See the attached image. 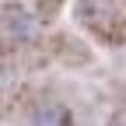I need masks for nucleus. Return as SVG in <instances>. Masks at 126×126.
Returning <instances> with one entry per match:
<instances>
[{"instance_id":"2","label":"nucleus","mask_w":126,"mask_h":126,"mask_svg":"<svg viewBox=\"0 0 126 126\" xmlns=\"http://www.w3.org/2000/svg\"><path fill=\"white\" fill-rule=\"evenodd\" d=\"M4 35H7V42L35 39V21H32V14L21 4H4Z\"/></svg>"},{"instance_id":"4","label":"nucleus","mask_w":126,"mask_h":126,"mask_svg":"<svg viewBox=\"0 0 126 126\" xmlns=\"http://www.w3.org/2000/svg\"><path fill=\"white\" fill-rule=\"evenodd\" d=\"M32 4L39 7V14H42V18H53V14L60 11V4H63V0H32Z\"/></svg>"},{"instance_id":"1","label":"nucleus","mask_w":126,"mask_h":126,"mask_svg":"<svg viewBox=\"0 0 126 126\" xmlns=\"http://www.w3.org/2000/svg\"><path fill=\"white\" fill-rule=\"evenodd\" d=\"M77 14H81V21L88 28H94L98 35H109V39H112L109 25H123L126 28V18L119 11V0H81V4H77Z\"/></svg>"},{"instance_id":"3","label":"nucleus","mask_w":126,"mask_h":126,"mask_svg":"<svg viewBox=\"0 0 126 126\" xmlns=\"http://www.w3.org/2000/svg\"><path fill=\"white\" fill-rule=\"evenodd\" d=\"M32 126H74V123H70V112L63 105H42L32 116Z\"/></svg>"}]
</instances>
